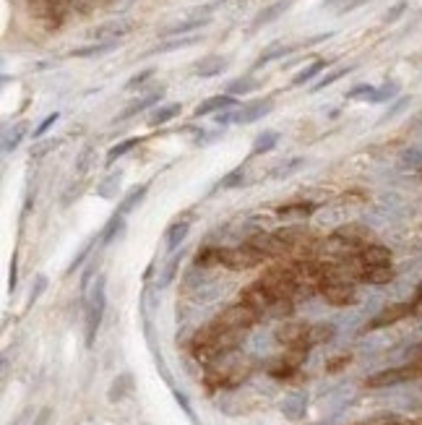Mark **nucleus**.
I'll return each instance as SVG.
<instances>
[{
	"instance_id": "nucleus-1",
	"label": "nucleus",
	"mask_w": 422,
	"mask_h": 425,
	"mask_svg": "<svg viewBox=\"0 0 422 425\" xmlns=\"http://www.w3.org/2000/svg\"><path fill=\"white\" fill-rule=\"evenodd\" d=\"M237 342H240V332L225 329V327H219L217 321H211V324L201 327L196 334H193V339H190V352H193V357H196L198 363L211 365L230 355V352L237 347Z\"/></svg>"
},
{
	"instance_id": "nucleus-2",
	"label": "nucleus",
	"mask_w": 422,
	"mask_h": 425,
	"mask_svg": "<svg viewBox=\"0 0 422 425\" xmlns=\"http://www.w3.org/2000/svg\"><path fill=\"white\" fill-rule=\"evenodd\" d=\"M105 308H107V280L99 277L94 282V287L89 292V300H86V313H83V342L86 347H94L99 334V327H102V319H105Z\"/></svg>"
},
{
	"instance_id": "nucleus-3",
	"label": "nucleus",
	"mask_w": 422,
	"mask_h": 425,
	"mask_svg": "<svg viewBox=\"0 0 422 425\" xmlns=\"http://www.w3.org/2000/svg\"><path fill=\"white\" fill-rule=\"evenodd\" d=\"M422 376V360H412L407 365H399V368H386V371H378L373 376L365 379V386L368 389H388V386H399V384H407V381H415Z\"/></svg>"
},
{
	"instance_id": "nucleus-4",
	"label": "nucleus",
	"mask_w": 422,
	"mask_h": 425,
	"mask_svg": "<svg viewBox=\"0 0 422 425\" xmlns=\"http://www.w3.org/2000/svg\"><path fill=\"white\" fill-rule=\"evenodd\" d=\"M266 287L272 290L277 297H292L297 290H300V282H297V274H294L292 264L289 266H272L266 269L264 277H261Z\"/></svg>"
},
{
	"instance_id": "nucleus-5",
	"label": "nucleus",
	"mask_w": 422,
	"mask_h": 425,
	"mask_svg": "<svg viewBox=\"0 0 422 425\" xmlns=\"http://www.w3.org/2000/svg\"><path fill=\"white\" fill-rule=\"evenodd\" d=\"M258 319H261V313H258L256 308H250L248 303H242V300H240V303H235V305H230V308H225V311L219 313L214 321H217L219 327L232 329V332H245V329L256 327Z\"/></svg>"
},
{
	"instance_id": "nucleus-6",
	"label": "nucleus",
	"mask_w": 422,
	"mask_h": 425,
	"mask_svg": "<svg viewBox=\"0 0 422 425\" xmlns=\"http://www.w3.org/2000/svg\"><path fill=\"white\" fill-rule=\"evenodd\" d=\"M214 8H217L214 3H209V6H204V8H198V11H193L188 19H182V21H175V24H170V26H165V29L159 31V37H162V39L182 37V34H190V31L204 29L206 24H211V11H214Z\"/></svg>"
},
{
	"instance_id": "nucleus-7",
	"label": "nucleus",
	"mask_w": 422,
	"mask_h": 425,
	"mask_svg": "<svg viewBox=\"0 0 422 425\" xmlns=\"http://www.w3.org/2000/svg\"><path fill=\"white\" fill-rule=\"evenodd\" d=\"M264 261V256L250 248L248 243L237 245V248H222V266L225 269H232V272H242V269H253Z\"/></svg>"
},
{
	"instance_id": "nucleus-8",
	"label": "nucleus",
	"mask_w": 422,
	"mask_h": 425,
	"mask_svg": "<svg viewBox=\"0 0 422 425\" xmlns=\"http://www.w3.org/2000/svg\"><path fill=\"white\" fill-rule=\"evenodd\" d=\"M277 342L284 344L287 349L289 347H302L310 349V324H302V321H287L277 329Z\"/></svg>"
},
{
	"instance_id": "nucleus-9",
	"label": "nucleus",
	"mask_w": 422,
	"mask_h": 425,
	"mask_svg": "<svg viewBox=\"0 0 422 425\" xmlns=\"http://www.w3.org/2000/svg\"><path fill=\"white\" fill-rule=\"evenodd\" d=\"M240 300H242V303H248L250 308H256V311L261 313V316H264V313L272 311V305L277 303L279 297L274 295V292H272V290H269V287H266L264 282L256 280V282H250L248 287L242 290Z\"/></svg>"
},
{
	"instance_id": "nucleus-10",
	"label": "nucleus",
	"mask_w": 422,
	"mask_h": 425,
	"mask_svg": "<svg viewBox=\"0 0 422 425\" xmlns=\"http://www.w3.org/2000/svg\"><path fill=\"white\" fill-rule=\"evenodd\" d=\"M274 110V97H261L253 102H245L242 107L232 110V123L235 126H250V123L261 121Z\"/></svg>"
},
{
	"instance_id": "nucleus-11",
	"label": "nucleus",
	"mask_w": 422,
	"mask_h": 425,
	"mask_svg": "<svg viewBox=\"0 0 422 425\" xmlns=\"http://www.w3.org/2000/svg\"><path fill=\"white\" fill-rule=\"evenodd\" d=\"M248 245L250 248H256L264 258H279V256H284V253H289L287 243L277 235V232H256V235L248 237Z\"/></svg>"
},
{
	"instance_id": "nucleus-12",
	"label": "nucleus",
	"mask_w": 422,
	"mask_h": 425,
	"mask_svg": "<svg viewBox=\"0 0 422 425\" xmlns=\"http://www.w3.org/2000/svg\"><path fill=\"white\" fill-rule=\"evenodd\" d=\"M133 31V21L128 19H113V21L99 24L97 29L91 31V39L94 42H120L123 37H128Z\"/></svg>"
},
{
	"instance_id": "nucleus-13",
	"label": "nucleus",
	"mask_w": 422,
	"mask_h": 425,
	"mask_svg": "<svg viewBox=\"0 0 422 425\" xmlns=\"http://www.w3.org/2000/svg\"><path fill=\"white\" fill-rule=\"evenodd\" d=\"M292 6H294V0H274V3L264 6L256 14V19L250 21V34H256L258 29H264V26H269V24L279 21L282 16H284Z\"/></svg>"
},
{
	"instance_id": "nucleus-14",
	"label": "nucleus",
	"mask_w": 422,
	"mask_h": 425,
	"mask_svg": "<svg viewBox=\"0 0 422 425\" xmlns=\"http://www.w3.org/2000/svg\"><path fill=\"white\" fill-rule=\"evenodd\" d=\"M417 305L415 303H393V305H386L384 311L378 313L376 319L368 324V332H373V329H384V327H391V324H396V321L407 319L409 313H415Z\"/></svg>"
},
{
	"instance_id": "nucleus-15",
	"label": "nucleus",
	"mask_w": 422,
	"mask_h": 425,
	"mask_svg": "<svg viewBox=\"0 0 422 425\" xmlns=\"http://www.w3.org/2000/svg\"><path fill=\"white\" fill-rule=\"evenodd\" d=\"M357 258H360L362 266H391V248L384 243H373L370 240L368 245H362L357 251Z\"/></svg>"
},
{
	"instance_id": "nucleus-16",
	"label": "nucleus",
	"mask_w": 422,
	"mask_h": 425,
	"mask_svg": "<svg viewBox=\"0 0 422 425\" xmlns=\"http://www.w3.org/2000/svg\"><path fill=\"white\" fill-rule=\"evenodd\" d=\"M162 97H165V86H159L157 91H149L146 97L136 99V102H130V105L125 107L120 115H118V121H130V118H136V115L146 113V110H154V107H159Z\"/></svg>"
},
{
	"instance_id": "nucleus-17",
	"label": "nucleus",
	"mask_w": 422,
	"mask_h": 425,
	"mask_svg": "<svg viewBox=\"0 0 422 425\" xmlns=\"http://www.w3.org/2000/svg\"><path fill=\"white\" fill-rule=\"evenodd\" d=\"M237 105V99L232 97V94H214V97L204 99L201 105H196V110H193V118L196 121H201V118H206V115H214V113H222V110H232V107Z\"/></svg>"
},
{
	"instance_id": "nucleus-18",
	"label": "nucleus",
	"mask_w": 422,
	"mask_h": 425,
	"mask_svg": "<svg viewBox=\"0 0 422 425\" xmlns=\"http://www.w3.org/2000/svg\"><path fill=\"white\" fill-rule=\"evenodd\" d=\"M201 34H182V37H170L165 39V42H159L157 47H151V50H146V53L141 55V58H151V55H165V53H175V50H185V47H193L201 42Z\"/></svg>"
},
{
	"instance_id": "nucleus-19",
	"label": "nucleus",
	"mask_w": 422,
	"mask_h": 425,
	"mask_svg": "<svg viewBox=\"0 0 422 425\" xmlns=\"http://www.w3.org/2000/svg\"><path fill=\"white\" fill-rule=\"evenodd\" d=\"M227 66H230V61L222 58V55H206V58L193 63V73H196L198 78H214V76H222L227 71Z\"/></svg>"
},
{
	"instance_id": "nucleus-20",
	"label": "nucleus",
	"mask_w": 422,
	"mask_h": 425,
	"mask_svg": "<svg viewBox=\"0 0 422 425\" xmlns=\"http://www.w3.org/2000/svg\"><path fill=\"white\" fill-rule=\"evenodd\" d=\"M316 209L318 204H310V201H289V204H282L279 209H277V214L287 222H302V220H308Z\"/></svg>"
},
{
	"instance_id": "nucleus-21",
	"label": "nucleus",
	"mask_w": 422,
	"mask_h": 425,
	"mask_svg": "<svg viewBox=\"0 0 422 425\" xmlns=\"http://www.w3.org/2000/svg\"><path fill=\"white\" fill-rule=\"evenodd\" d=\"M329 66H331V61H326V58H316V61H310L305 68L297 71V73L292 76V86L316 84V76H321V73H324Z\"/></svg>"
},
{
	"instance_id": "nucleus-22",
	"label": "nucleus",
	"mask_w": 422,
	"mask_h": 425,
	"mask_svg": "<svg viewBox=\"0 0 422 425\" xmlns=\"http://www.w3.org/2000/svg\"><path fill=\"white\" fill-rule=\"evenodd\" d=\"M294 50H297V45H284V42H272V45L266 47L264 53L258 55L256 63H253V68H250V71H261V68H264V66H269V63H274V61H279V58H284V55L294 53Z\"/></svg>"
},
{
	"instance_id": "nucleus-23",
	"label": "nucleus",
	"mask_w": 422,
	"mask_h": 425,
	"mask_svg": "<svg viewBox=\"0 0 422 425\" xmlns=\"http://www.w3.org/2000/svg\"><path fill=\"white\" fill-rule=\"evenodd\" d=\"M182 113V105L180 102H167V105H159L154 107L149 113V128H159V126H167L170 121H175L177 115Z\"/></svg>"
},
{
	"instance_id": "nucleus-24",
	"label": "nucleus",
	"mask_w": 422,
	"mask_h": 425,
	"mask_svg": "<svg viewBox=\"0 0 422 425\" xmlns=\"http://www.w3.org/2000/svg\"><path fill=\"white\" fill-rule=\"evenodd\" d=\"M188 232H190V222H188V220H177V222H173V225L167 227V232H165L167 251H170V253L177 251V248H180V245L185 243V237H188Z\"/></svg>"
},
{
	"instance_id": "nucleus-25",
	"label": "nucleus",
	"mask_w": 422,
	"mask_h": 425,
	"mask_svg": "<svg viewBox=\"0 0 422 425\" xmlns=\"http://www.w3.org/2000/svg\"><path fill=\"white\" fill-rule=\"evenodd\" d=\"M146 190H149V183H141V185H133V188H130L128 193L123 196V201H120V204H118V209H115V212L123 214V217H128V214L133 212V209H136V206L143 201V196H146Z\"/></svg>"
},
{
	"instance_id": "nucleus-26",
	"label": "nucleus",
	"mask_w": 422,
	"mask_h": 425,
	"mask_svg": "<svg viewBox=\"0 0 422 425\" xmlns=\"http://www.w3.org/2000/svg\"><path fill=\"white\" fill-rule=\"evenodd\" d=\"M120 42H91V45H83V47H73L71 50V58H99V55H107L118 50Z\"/></svg>"
},
{
	"instance_id": "nucleus-27",
	"label": "nucleus",
	"mask_w": 422,
	"mask_h": 425,
	"mask_svg": "<svg viewBox=\"0 0 422 425\" xmlns=\"http://www.w3.org/2000/svg\"><path fill=\"white\" fill-rule=\"evenodd\" d=\"M393 280L391 266H365L360 272V282L365 285H388Z\"/></svg>"
},
{
	"instance_id": "nucleus-28",
	"label": "nucleus",
	"mask_w": 422,
	"mask_h": 425,
	"mask_svg": "<svg viewBox=\"0 0 422 425\" xmlns=\"http://www.w3.org/2000/svg\"><path fill=\"white\" fill-rule=\"evenodd\" d=\"M279 144V133L277 130H264L253 138V146H250V157H258V154H269L272 149H277Z\"/></svg>"
},
{
	"instance_id": "nucleus-29",
	"label": "nucleus",
	"mask_w": 422,
	"mask_h": 425,
	"mask_svg": "<svg viewBox=\"0 0 422 425\" xmlns=\"http://www.w3.org/2000/svg\"><path fill=\"white\" fill-rule=\"evenodd\" d=\"M305 407H308V396L305 394H289L282 402V412H284V418L289 420H300L305 415Z\"/></svg>"
},
{
	"instance_id": "nucleus-30",
	"label": "nucleus",
	"mask_w": 422,
	"mask_h": 425,
	"mask_svg": "<svg viewBox=\"0 0 422 425\" xmlns=\"http://www.w3.org/2000/svg\"><path fill=\"white\" fill-rule=\"evenodd\" d=\"M256 89H261V81H258L253 73L235 78V81L227 84V94H232V97H245V94H250V91H256Z\"/></svg>"
},
{
	"instance_id": "nucleus-31",
	"label": "nucleus",
	"mask_w": 422,
	"mask_h": 425,
	"mask_svg": "<svg viewBox=\"0 0 422 425\" xmlns=\"http://www.w3.org/2000/svg\"><path fill=\"white\" fill-rule=\"evenodd\" d=\"M123 230H125V217L115 212L113 217H110V222L105 225V230H102V235H99V245H102V248H107V245L113 243L115 237L120 235Z\"/></svg>"
},
{
	"instance_id": "nucleus-32",
	"label": "nucleus",
	"mask_w": 422,
	"mask_h": 425,
	"mask_svg": "<svg viewBox=\"0 0 422 425\" xmlns=\"http://www.w3.org/2000/svg\"><path fill=\"white\" fill-rule=\"evenodd\" d=\"M266 371H269V376H272V379L284 381V379H292L294 373L300 371V365H294L292 360H289V357L282 355L279 360H274V363H269V368H266Z\"/></svg>"
},
{
	"instance_id": "nucleus-33",
	"label": "nucleus",
	"mask_w": 422,
	"mask_h": 425,
	"mask_svg": "<svg viewBox=\"0 0 422 425\" xmlns=\"http://www.w3.org/2000/svg\"><path fill=\"white\" fill-rule=\"evenodd\" d=\"M133 391V376L130 373H120L118 379L113 381V386H110V402H123L125 396Z\"/></svg>"
},
{
	"instance_id": "nucleus-34",
	"label": "nucleus",
	"mask_w": 422,
	"mask_h": 425,
	"mask_svg": "<svg viewBox=\"0 0 422 425\" xmlns=\"http://www.w3.org/2000/svg\"><path fill=\"white\" fill-rule=\"evenodd\" d=\"M354 71V66H339V68H334V71H329V73H324V76L318 78L316 84L310 86V91H324V89H329L331 84H336L339 78H344V76H349Z\"/></svg>"
},
{
	"instance_id": "nucleus-35",
	"label": "nucleus",
	"mask_w": 422,
	"mask_h": 425,
	"mask_svg": "<svg viewBox=\"0 0 422 425\" xmlns=\"http://www.w3.org/2000/svg\"><path fill=\"white\" fill-rule=\"evenodd\" d=\"M305 157H292V160H287V162H282L279 168H274L272 173H269V178L272 180H284V178H289V175H294L297 170H302L305 168Z\"/></svg>"
},
{
	"instance_id": "nucleus-36",
	"label": "nucleus",
	"mask_w": 422,
	"mask_h": 425,
	"mask_svg": "<svg viewBox=\"0 0 422 425\" xmlns=\"http://www.w3.org/2000/svg\"><path fill=\"white\" fill-rule=\"evenodd\" d=\"M143 138H125V141H120V144H115L113 149H110V152H107V168H113L115 162L118 160H123V157H125V154L128 152H133V149H136L138 144H141Z\"/></svg>"
},
{
	"instance_id": "nucleus-37",
	"label": "nucleus",
	"mask_w": 422,
	"mask_h": 425,
	"mask_svg": "<svg viewBox=\"0 0 422 425\" xmlns=\"http://www.w3.org/2000/svg\"><path fill=\"white\" fill-rule=\"evenodd\" d=\"M24 136H26V123H16V128L6 130V136H3V154L16 152Z\"/></svg>"
},
{
	"instance_id": "nucleus-38",
	"label": "nucleus",
	"mask_w": 422,
	"mask_h": 425,
	"mask_svg": "<svg viewBox=\"0 0 422 425\" xmlns=\"http://www.w3.org/2000/svg\"><path fill=\"white\" fill-rule=\"evenodd\" d=\"M196 266L198 269H206V266H222V248L217 245H206L196 253Z\"/></svg>"
},
{
	"instance_id": "nucleus-39",
	"label": "nucleus",
	"mask_w": 422,
	"mask_h": 425,
	"mask_svg": "<svg viewBox=\"0 0 422 425\" xmlns=\"http://www.w3.org/2000/svg\"><path fill=\"white\" fill-rule=\"evenodd\" d=\"M120 170H118V173H110L105 178V180L99 183L97 185V193L102 198H118V190H120Z\"/></svg>"
},
{
	"instance_id": "nucleus-40",
	"label": "nucleus",
	"mask_w": 422,
	"mask_h": 425,
	"mask_svg": "<svg viewBox=\"0 0 422 425\" xmlns=\"http://www.w3.org/2000/svg\"><path fill=\"white\" fill-rule=\"evenodd\" d=\"M336 334V327L334 324H310V344H324V342H331Z\"/></svg>"
},
{
	"instance_id": "nucleus-41",
	"label": "nucleus",
	"mask_w": 422,
	"mask_h": 425,
	"mask_svg": "<svg viewBox=\"0 0 422 425\" xmlns=\"http://www.w3.org/2000/svg\"><path fill=\"white\" fill-rule=\"evenodd\" d=\"M180 261H182V251H180V253L175 251V253H173V258L167 261L165 274H162V280L157 282V287H159V290H165V287H170V285H173L175 274H177V269H180Z\"/></svg>"
},
{
	"instance_id": "nucleus-42",
	"label": "nucleus",
	"mask_w": 422,
	"mask_h": 425,
	"mask_svg": "<svg viewBox=\"0 0 422 425\" xmlns=\"http://www.w3.org/2000/svg\"><path fill=\"white\" fill-rule=\"evenodd\" d=\"M396 91H399V84H384V86H376V91L370 94L368 102H373V105H381V102H388V99L396 97Z\"/></svg>"
},
{
	"instance_id": "nucleus-43",
	"label": "nucleus",
	"mask_w": 422,
	"mask_h": 425,
	"mask_svg": "<svg viewBox=\"0 0 422 425\" xmlns=\"http://www.w3.org/2000/svg\"><path fill=\"white\" fill-rule=\"evenodd\" d=\"M71 3V11H76V14L81 16H89L91 11H97L99 6H105L107 0H68Z\"/></svg>"
},
{
	"instance_id": "nucleus-44",
	"label": "nucleus",
	"mask_w": 422,
	"mask_h": 425,
	"mask_svg": "<svg viewBox=\"0 0 422 425\" xmlns=\"http://www.w3.org/2000/svg\"><path fill=\"white\" fill-rule=\"evenodd\" d=\"M237 185H242V165L240 168H235L232 173H227L222 180H219L217 188L219 190H230V188H237Z\"/></svg>"
},
{
	"instance_id": "nucleus-45",
	"label": "nucleus",
	"mask_w": 422,
	"mask_h": 425,
	"mask_svg": "<svg viewBox=\"0 0 422 425\" xmlns=\"http://www.w3.org/2000/svg\"><path fill=\"white\" fill-rule=\"evenodd\" d=\"M47 282H50V280H47L45 274H37V280H34V287H31V292H29V300H26V311H29L31 305H34L39 297H42V292L47 290Z\"/></svg>"
},
{
	"instance_id": "nucleus-46",
	"label": "nucleus",
	"mask_w": 422,
	"mask_h": 425,
	"mask_svg": "<svg viewBox=\"0 0 422 425\" xmlns=\"http://www.w3.org/2000/svg\"><path fill=\"white\" fill-rule=\"evenodd\" d=\"M409 8V3L407 0H399V3H393L388 11H386V16H384V24H396L404 16V11Z\"/></svg>"
},
{
	"instance_id": "nucleus-47",
	"label": "nucleus",
	"mask_w": 422,
	"mask_h": 425,
	"mask_svg": "<svg viewBox=\"0 0 422 425\" xmlns=\"http://www.w3.org/2000/svg\"><path fill=\"white\" fill-rule=\"evenodd\" d=\"M154 73H157L154 68H146V71H141V73H136V76H130L128 81H125V89L130 91V89H136V86H143L151 76H154Z\"/></svg>"
},
{
	"instance_id": "nucleus-48",
	"label": "nucleus",
	"mask_w": 422,
	"mask_h": 425,
	"mask_svg": "<svg viewBox=\"0 0 422 425\" xmlns=\"http://www.w3.org/2000/svg\"><path fill=\"white\" fill-rule=\"evenodd\" d=\"M373 91H376V86H370V84H357V86H352V89L347 91V99H365V102H368Z\"/></svg>"
},
{
	"instance_id": "nucleus-49",
	"label": "nucleus",
	"mask_w": 422,
	"mask_h": 425,
	"mask_svg": "<svg viewBox=\"0 0 422 425\" xmlns=\"http://www.w3.org/2000/svg\"><path fill=\"white\" fill-rule=\"evenodd\" d=\"M58 118H61V113H50V115H47L45 121L39 123V128L34 130V141H39V138L45 136L47 130H50V126H55V123H58Z\"/></svg>"
},
{
	"instance_id": "nucleus-50",
	"label": "nucleus",
	"mask_w": 422,
	"mask_h": 425,
	"mask_svg": "<svg viewBox=\"0 0 422 425\" xmlns=\"http://www.w3.org/2000/svg\"><path fill=\"white\" fill-rule=\"evenodd\" d=\"M94 243H97V237H94V240H89V243L83 245V251L78 253V256L73 258V264L68 266V274H73L76 269H81V264H83V261H86V256H89V253H91V245H94Z\"/></svg>"
},
{
	"instance_id": "nucleus-51",
	"label": "nucleus",
	"mask_w": 422,
	"mask_h": 425,
	"mask_svg": "<svg viewBox=\"0 0 422 425\" xmlns=\"http://www.w3.org/2000/svg\"><path fill=\"white\" fill-rule=\"evenodd\" d=\"M61 144V141H47V144H34V149H31V157H34V160H42V157H45L47 152H53L55 146Z\"/></svg>"
},
{
	"instance_id": "nucleus-52",
	"label": "nucleus",
	"mask_w": 422,
	"mask_h": 425,
	"mask_svg": "<svg viewBox=\"0 0 422 425\" xmlns=\"http://www.w3.org/2000/svg\"><path fill=\"white\" fill-rule=\"evenodd\" d=\"M94 272H97V258H91L89 266H86V272H83V277H81V292L83 295H86V290H89V282H91V277H94Z\"/></svg>"
},
{
	"instance_id": "nucleus-53",
	"label": "nucleus",
	"mask_w": 422,
	"mask_h": 425,
	"mask_svg": "<svg viewBox=\"0 0 422 425\" xmlns=\"http://www.w3.org/2000/svg\"><path fill=\"white\" fill-rule=\"evenodd\" d=\"M175 399H177V404H180L182 410H185V415H188V418L193 420V423H198L196 415H193V407H190V402H188V396L182 394V391H177V389H175Z\"/></svg>"
},
{
	"instance_id": "nucleus-54",
	"label": "nucleus",
	"mask_w": 422,
	"mask_h": 425,
	"mask_svg": "<svg viewBox=\"0 0 422 425\" xmlns=\"http://www.w3.org/2000/svg\"><path fill=\"white\" fill-rule=\"evenodd\" d=\"M349 360H352V357H349V355H339V357H336V360H329V363H326V371H329V373L341 371L344 365H349Z\"/></svg>"
},
{
	"instance_id": "nucleus-55",
	"label": "nucleus",
	"mask_w": 422,
	"mask_h": 425,
	"mask_svg": "<svg viewBox=\"0 0 422 425\" xmlns=\"http://www.w3.org/2000/svg\"><path fill=\"white\" fill-rule=\"evenodd\" d=\"M16 285H19V264H16V253H14V258H11V282H8V290L14 292Z\"/></svg>"
},
{
	"instance_id": "nucleus-56",
	"label": "nucleus",
	"mask_w": 422,
	"mask_h": 425,
	"mask_svg": "<svg viewBox=\"0 0 422 425\" xmlns=\"http://www.w3.org/2000/svg\"><path fill=\"white\" fill-rule=\"evenodd\" d=\"M409 105V97H401L399 102H396V105L391 107V110H388V113H386V118H393V115H399L401 110H404V107Z\"/></svg>"
},
{
	"instance_id": "nucleus-57",
	"label": "nucleus",
	"mask_w": 422,
	"mask_h": 425,
	"mask_svg": "<svg viewBox=\"0 0 422 425\" xmlns=\"http://www.w3.org/2000/svg\"><path fill=\"white\" fill-rule=\"evenodd\" d=\"M50 415H53V410H50V407L39 410V415H37V420H34V425H47V423H50Z\"/></svg>"
},
{
	"instance_id": "nucleus-58",
	"label": "nucleus",
	"mask_w": 422,
	"mask_h": 425,
	"mask_svg": "<svg viewBox=\"0 0 422 425\" xmlns=\"http://www.w3.org/2000/svg\"><path fill=\"white\" fill-rule=\"evenodd\" d=\"M365 3H370V0H349L347 6L341 8L339 14H349V11H354V8H360V6H365Z\"/></svg>"
},
{
	"instance_id": "nucleus-59",
	"label": "nucleus",
	"mask_w": 422,
	"mask_h": 425,
	"mask_svg": "<svg viewBox=\"0 0 422 425\" xmlns=\"http://www.w3.org/2000/svg\"><path fill=\"white\" fill-rule=\"evenodd\" d=\"M339 3H341V8H344V6H347V3H349V0H324V8L339 6ZM341 8H339V11H341Z\"/></svg>"
},
{
	"instance_id": "nucleus-60",
	"label": "nucleus",
	"mask_w": 422,
	"mask_h": 425,
	"mask_svg": "<svg viewBox=\"0 0 422 425\" xmlns=\"http://www.w3.org/2000/svg\"><path fill=\"white\" fill-rule=\"evenodd\" d=\"M412 360H422V344H415V349H412Z\"/></svg>"
},
{
	"instance_id": "nucleus-61",
	"label": "nucleus",
	"mask_w": 422,
	"mask_h": 425,
	"mask_svg": "<svg viewBox=\"0 0 422 425\" xmlns=\"http://www.w3.org/2000/svg\"><path fill=\"white\" fill-rule=\"evenodd\" d=\"M219 3H225V0H214V6H219Z\"/></svg>"
},
{
	"instance_id": "nucleus-62",
	"label": "nucleus",
	"mask_w": 422,
	"mask_h": 425,
	"mask_svg": "<svg viewBox=\"0 0 422 425\" xmlns=\"http://www.w3.org/2000/svg\"><path fill=\"white\" fill-rule=\"evenodd\" d=\"M107 3H115V0H107ZM118 3H120V0H118Z\"/></svg>"
}]
</instances>
